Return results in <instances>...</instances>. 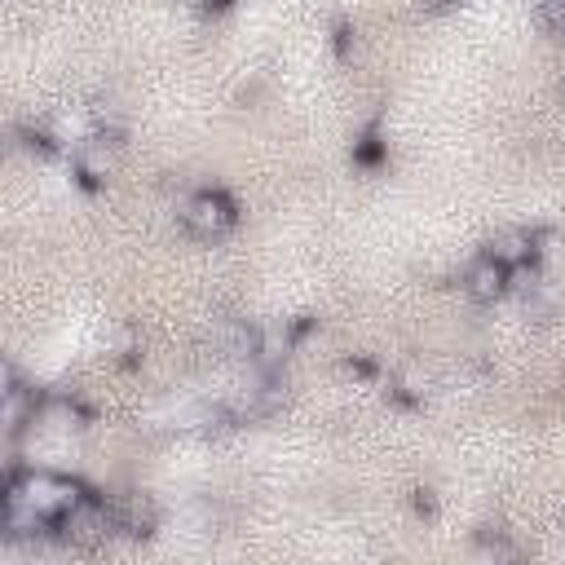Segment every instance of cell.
I'll use <instances>...</instances> for the list:
<instances>
[{"mask_svg":"<svg viewBox=\"0 0 565 565\" xmlns=\"http://www.w3.org/2000/svg\"><path fill=\"white\" fill-rule=\"evenodd\" d=\"M10 495H19L27 508H36L45 521H63L80 499L84 490L71 482V477H58V473H27L19 482H10Z\"/></svg>","mask_w":565,"mask_h":565,"instance_id":"cell-1","label":"cell"},{"mask_svg":"<svg viewBox=\"0 0 565 565\" xmlns=\"http://www.w3.org/2000/svg\"><path fill=\"white\" fill-rule=\"evenodd\" d=\"M235 204L222 195V191H200V195H191L185 200V208H181V222H185V230L191 235H200V239H222V235H230L235 230Z\"/></svg>","mask_w":565,"mask_h":565,"instance_id":"cell-2","label":"cell"},{"mask_svg":"<svg viewBox=\"0 0 565 565\" xmlns=\"http://www.w3.org/2000/svg\"><path fill=\"white\" fill-rule=\"evenodd\" d=\"M71 159H76V172H80L84 185H102V181L115 172V163H120V146H115L111 133H89V137L76 146Z\"/></svg>","mask_w":565,"mask_h":565,"instance_id":"cell-3","label":"cell"},{"mask_svg":"<svg viewBox=\"0 0 565 565\" xmlns=\"http://www.w3.org/2000/svg\"><path fill=\"white\" fill-rule=\"evenodd\" d=\"M111 526H115V512H106V508H102V504H93V499H80V504L63 517V534H67V543H80V547L102 543V539L111 534Z\"/></svg>","mask_w":565,"mask_h":565,"instance_id":"cell-4","label":"cell"},{"mask_svg":"<svg viewBox=\"0 0 565 565\" xmlns=\"http://www.w3.org/2000/svg\"><path fill=\"white\" fill-rule=\"evenodd\" d=\"M508 279H512V270H504L499 261L482 257V261L464 274V292H468L473 301H482V305H495V301L508 292Z\"/></svg>","mask_w":565,"mask_h":565,"instance_id":"cell-5","label":"cell"},{"mask_svg":"<svg viewBox=\"0 0 565 565\" xmlns=\"http://www.w3.org/2000/svg\"><path fill=\"white\" fill-rule=\"evenodd\" d=\"M486 257L499 261L504 270H521V265H530V261L539 257V244H534V235H526V230H504V235H495V239L486 244Z\"/></svg>","mask_w":565,"mask_h":565,"instance_id":"cell-6","label":"cell"},{"mask_svg":"<svg viewBox=\"0 0 565 565\" xmlns=\"http://www.w3.org/2000/svg\"><path fill=\"white\" fill-rule=\"evenodd\" d=\"M0 394H5V407H0V425H5V433H19V429L27 425V416H36V394L14 381V371H5V389H0Z\"/></svg>","mask_w":565,"mask_h":565,"instance_id":"cell-7","label":"cell"},{"mask_svg":"<svg viewBox=\"0 0 565 565\" xmlns=\"http://www.w3.org/2000/svg\"><path fill=\"white\" fill-rule=\"evenodd\" d=\"M296 323H265V327H257V358L261 362H283L287 353H292V344H296Z\"/></svg>","mask_w":565,"mask_h":565,"instance_id":"cell-8","label":"cell"},{"mask_svg":"<svg viewBox=\"0 0 565 565\" xmlns=\"http://www.w3.org/2000/svg\"><path fill=\"white\" fill-rule=\"evenodd\" d=\"M115 526L120 530H128V534H150L155 530V504L146 499V495H128L120 508H115Z\"/></svg>","mask_w":565,"mask_h":565,"instance_id":"cell-9","label":"cell"},{"mask_svg":"<svg viewBox=\"0 0 565 565\" xmlns=\"http://www.w3.org/2000/svg\"><path fill=\"white\" fill-rule=\"evenodd\" d=\"M185 5H226V0H185Z\"/></svg>","mask_w":565,"mask_h":565,"instance_id":"cell-10","label":"cell"}]
</instances>
